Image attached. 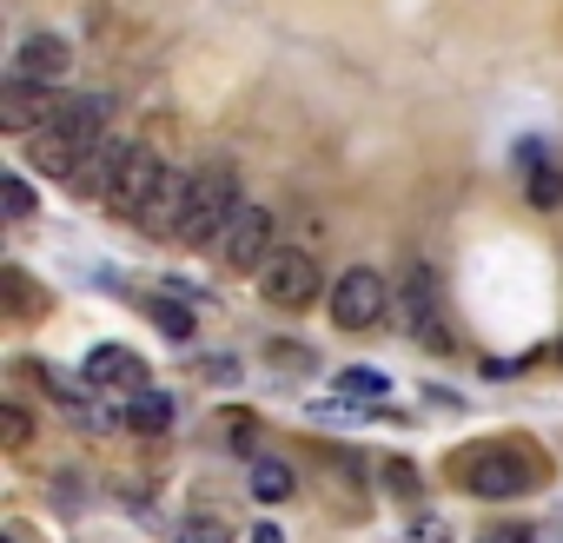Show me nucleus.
Wrapping results in <instances>:
<instances>
[{
	"mask_svg": "<svg viewBox=\"0 0 563 543\" xmlns=\"http://www.w3.org/2000/svg\"><path fill=\"white\" fill-rule=\"evenodd\" d=\"M451 470H457V484H464L471 497H490V503L550 484V457H543V444H530V437H490V444H477V451H457Z\"/></svg>",
	"mask_w": 563,
	"mask_h": 543,
	"instance_id": "f257e3e1",
	"label": "nucleus"
},
{
	"mask_svg": "<svg viewBox=\"0 0 563 543\" xmlns=\"http://www.w3.org/2000/svg\"><path fill=\"white\" fill-rule=\"evenodd\" d=\"M107 113H113L107 93H74L60 107V120H47L41 133H27V166L47 173V179H74L80 159L107 140Z\"/></svg>",
	"mask_w": 563,
	"mask_h": 543,
	"instance_id": "f03ea898",
	"label": "nucleus"
},
{
	"mask_svg": "<svg viewBox=\"0 0 563 543\" xmlns=\"http://www.w3.org/2000/svg\"><path fill=\"white\" fill-rule=\"evenodd\" d=\"M239 206H245V199H239V179H232V166H199V173H192V199H186L179 245H192V252L219 245Z\"/></svg>",
	"mask_w": 563,
	"mask_h": 543,
	"instance_id": "7ed1b4c3",
	"label": "nucleus"
},
{
	"mask_svg": "<svg viewBox=\"0 0 563 543\" xmlns=\"http://www.w3.org/2000/svg\"><path fill=\"white\" fill-rule=\"evenodd\" d=\"M258 292H265V306H278V312L312 306V299H319V258H312L306 245H278V252L258 265Z\"/></svg>",
	"mask_w": 563,
	"mask_h": 543,
	"instance_id": "20e7f679",
	"label": "nucleus"
},
{
	"mask_svg": "<svg viewBox=\"0 0 563 543\" xmlns=\"http://www.w3.org/2000/svg\"><path fill=\"white\" fill-rule=\"evenodd\" d=\"M385 312H391V286L372 265L345 272V279L332 286V325L339 332H372V325H385Z\"/></svg>",
	"mask_w": 563,
	"mask_h": 543,
	"instance_id": "39448f33",
	"label": "nucleus"
},
{
	"mask_svg": "<svg viewBox=\"0 0 563 543\" xmlns=\"http://www.w3.org/2000/svg\"><path fill=\"white\" fill-rule=\"evenodd\" d=\"M272 232H278V219H272V206H239L232 212V225H225V239H219V258L232 265V272H258L278 245H272Z\"/></svg>",
	"mask_w": 563,
	"mask_h": 543,
	"instance_id": "423d86ee",
	"label": "nucleus"
},
{
	"mask_svg": "<svg viewBox=\"0 0 563 543\" xmlns=\"http://www.w3.org/2000/svg\"><path fill=\"white\" fill-rule=\"evenodd\" d=\"M159 179H166V159H159L153 146H133V153H126V166H120V179L107 186V199H100V206H107V212L140 219V212H146V199L159 192Z\"/></svg>",
	"mask_w": 563,
	"mask_h": 543,
	"instance_id": "0eeeda50",
	"label": "nucleus"
},
{
	"mask_svg": "<svg viewBox=\"0 0 563 543\" xmlns=\"http://www.w3.org/2000/svg\"><path fill=\"white\" fill-rule=\"evenodd\" d=\"M60 87H41V80H8V93H0V126H8L14 140L41 133L47 120H60Z\"/></svg>",
	"mask_w": 563,
	"mask_h": 543,
	"instance_id": "6e6552de",
	"label": "nucleus"
},
{
	"mask_svg": "<svg viewBox=\"0 0 563 543\" xmlns=\"http://www.w3.org/2000/svg\"><path fill=\"white\" fill-rule=\"evenodd\" d=\"M74 74V47L60 34H27L14 47V80H41V87H60Z\"/></svg>",
	"mask_w": 563,
	"mask_h": 543,
	"instance_id": "1a4fd4ad",
	"label": "nucleus"
},
{
	"mask_svg": "<svg viewBox=\"0 0 563 543\" xmlns=\"http://www.w3.org/2000/svg\"><path fill=\"white\" fill-rule=\"evenodd\" d=\"M398 312H405V332H411L418 345H431V352H451V332H444V319H438V292H431V279H424V272H411V279H405V299H398Z\"/></svg>",
	"mask_w": 563,
	"mask_h": 543,
	"instance_id": "9d476101",
	"label": "nucleus"
},
{
	"mask_svg": "<svg viewBox=\"0 0 563 543\" xmlns=\"http://www.w3.org/2000/svg\"><path fill=\"white\" fill-rule=\"evenodd\" d=\"M87 385L93 391H146V358L126 345H93L87 352Z\"/></svg>",
	"mask_w": 563,
	"mask_h": 543,
	"instance_id": "9b49d317",
	"label": "nucleus"
},
{
	"mask_svg": "<svg viewBox=\"0 0 563 543\" xmlns=\"http://www.w3.org/2000/svg\"><path fill=\"white\" fill-rule=\"evenodd\" d=\"M186 199H192V179L166 166L159 192H153L146 212H140V232H153V239H179V225H186Z\"/></svg>",
	"mask_w": 563,
	"mask_h": 543,
	"instance_id": "f8f14e48",
	"label": "nucleus"
},
{
	"mask_svg": "<svg viewBox=\"0 0 563 543\" xmlns=\"http://www.w3.org/2000/svg\"><path fill=\"white\" fill-rule=\"evenodd\" d=\"M126 153H133L126 140H100V146H93V153L80 159V173H74L67 186H80L87 199H107V186L120 179V166H126Z\"/></svg>",
	"mask_w": 563,
	"mask_h": 543,
	"instance_id": "ddd939ff",
	"label": "nucleus"
},
{
	"mask_svg": "<svg viewBox=\"0 0 563 543\" xmlns=\"http://www.w3.org/2000/svg\"><path fill=\"white\" fill-rule=\"evenodd\" d=\"M126 424H133L140 437H166V431H173V398H166V391H133Z\"/></svg>",
	"mask_w": 563,
	"mask_h": 543,
	"instance_id": "4468645a",
	"label": "nucleus"
},
{
	"mask_svg": "<svg viewBox=\"0 0 563 543\" xmlns=\"http://www.w3.org/2000/svg\"><path fill=\"white\" fill-rule=\"evenodd\" d=\"M0 286H8V299H14V319H41V312H47V292L27 279L21 265H8V272H0Z\"/></svg>",
	"mask_w": 563,
	"mask_h": 543,
	"instance_id": "2eb2a0df",
	"label": "nucleus"
},
{
	"mask_svg": "<svg viewBox=\"0 0 563 543\" xmlns=\"http://www.w3.org/2000/svg\"><path fill=\"white\" fill-rule=\"evenodd\" d=\"M252 497H258V503H286V497H292V470L278 464V457H258V464H252Z\"/></svg>",
	"mask_w": 563,
	"mask_h": 543,
	"instance_id": "dca6fc26",
	"label": "nucleus"
},
{
	"mask_svg": "<svg viewBox=\"0 0 563 543\" xmlns=\"http://www.w3.org/2000/svg\"><path fill=\"white\" fill-rule=\"evenodd\" d=\"M523 186H530V206H543V212H563V173L543 159V166H530L523 173Z\"/></svg>",
	"mask_w": 563,
	"mask_h": 543,
	"instance_id": "f3484780",
	"label": "nucleus"
},
{
	"mask_svg": "<svg viewBox=\"0 0 563 543\" xmlns=\"http://www.w3.org/2000/svg\"><path fill=\"white\" fill-rule=\"evenodd\" d=\"M146 312H153V325H159L166 339H192V312H186L179 299H153Z\"/></svg>",
	"mask_w": 563,
	"mask_h": 543,
	"instance_id": "a211bd4d",
	"label": "nucleus"
},
{
	"mask_svg": "<svg viewBox=\"0 0 563 543\" xmlns=\"http://www.w3.org/2000/svg\"><path fill=\"white\" fill-rule=\"evenodd\" d=\"M339 391L345 398H385L391 385H385V372H339Z\"/></svg>",
	"mask_w": 563,
	"mask_h": 543,
	"instance_id": "6ab92c4d",
	"label": "nucleus"
},
{
	"mask_svg": "<svg viewBox=\"0 0 563 543\" xmlns=\"http://www.w3.org/2000/svg\"><path fill=\"white\" fill-rule=\"evenodd\" d=\"M179 543H225V523L219 517H186L179 523Z\"/></svg>",
	"mask_w": 563,
	"mask_h": 543,
	"instance_id": "aec40b11",
	"label": "nucleus"
},
{
	"mask_svg": "<svg viewBox=\"0 0 563 543\" xmlns=\"http://www.w3.org/2000/svg\"><path fill=\"white\" fill-rule=\"evenodd\" d=\"M0 199H8V212H14V219H27V212H34V192H27V179H8V186H0Z\"/></svg>",
	"mask_w": 563,
	"mask_h": 543,
	"instance_id": "412c9836",
	"label": "nucleus"
},
{
	"mask_svg": "<svg viewBox=\"0 0 563 543\" xmlns=\"http://www.w3.org/2000/svg\"><path fill=\"white\" fill-rule=\"evenodd\" d=\"M477 543H537V530H530V523H497V530L477 536Z\"/></svg>",
	"mask_w": 563,
	"mask_h": 543,
	"instance_id": "4be33fe9",
	"label": "nucleus"
},
{
	"mask_svg": "<svg viewBox=\"0 0 563 543\" xmlns=\"http://www.w3.org/2000/svg\"><path fill=\"white\" fill-rule=\"evenodd\" d=\"M0 418H8V424H0V431H8V444L21 451V444H27V411H21V405H8V411H0Z\"/></svg>",
	"mask_w": 563,
	"mask_h": 543,
	"instance_id": "5701e85b",
	"label": "nucleus"
},
{
	"mask_svg": "<svg viewBox=\"0 0 563 543\" xmlns=\"http://www.w3.org/2000/svg\"><path fill=\"white\" fill-rule=\"evenodd\" d=\"M411 543H444V523H438V517H424V523H411Z\"/></svg>",
	"mask_w": 563,
	"mask_h": 543,
	"instance_id": "b1692460",
	"label": "nucleus"
},
{
	"mask_svg": "<svg viewBox=\"0 0 563 543\" xmlns=\"http://www.w3.org/2000/svg\"><path fill=\"white\" fill-rule=\"evenodd\" d=\"M252 543H286V536H278V523H258V530H252Z\"/></svg>",
	"mask_w": 563,
	"mask_h": 543,
	"instance_id": "393cba45",
	"label": "nucleus"
},
{
	"mask_svg": "<svg viewBox=\"0 0 563 543\" xmlns=\"http://www.w3.org/2000/svg\"><path fill=\"white\" fill-rule=\"evenodd\" d=\"M556 358H563V345H556Z\"/></svg>",
	"mask_w": 563,
	"mask_h": 543,
	"instance_id": "a878e982",
	"label": "nucleus"
}]
</instances>
